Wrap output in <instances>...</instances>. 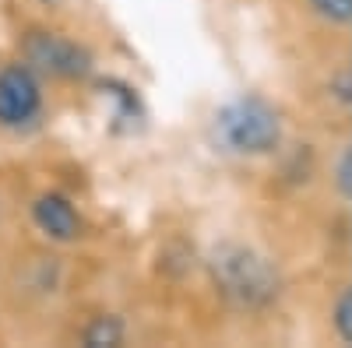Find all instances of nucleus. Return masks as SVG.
Returning a JSON list of instances; mask_svg holds the SVG:
<instances>
[{
  "instance_id": "1",
  "label": "nucleus",
  "mask_w": 352,
  "mask_h": 348,
  "mask_svg": "<svg viewBox=\"0 0 352 348\" xmlns=\"http://www.w3.org/2000/svg\"><path fill=\"white\" fill-rule=\"evenodd\" d=\"M212 137L229 155L264 159V155L278 152V144H282V116L261 95H240L215 113Z\"/></svg>"
},
{
  "instance_id": "2",
  "label": "nucleus",
  "mask_w": 352,
  "mask_h": 348,
  "mask_svg": "<svg viewBox=\"0 0 352 348\" xmlns=\"http://www.w3.org/2000/svg\"><path fill=\"white\" fill-rule=\"evenodd\" d=\"M212 275L215 285L243 310H261L278 296V271L272 268V260L240 243L215 246Z\"/></svg>"
},
{
  "instance_id": "3",
  "label": "nucleus",
  "mask_w": 352,
  "mask_h": 348,
  "mask_svg": "<svg viewBox=\"0 0 352 348\" xmlns=\"http://www.w3.org/2000/svg\"><path fill=\"white\" fill-rule=\"evenodd\" d=\"M21 53L28 67L50 78L74 81V78L92 74V53L60 32H28L21 43Z\"/></svg>"
},
{
  "instance_id": "4",
  "label": "nucleus",
  "mask_w": 352,
  "mask_h": 348,
  "mask_svg": "<svg viewBox=\"0 0 352 348\" xmlns=\"http://www.w3.org/2000/svg\"><path fill=\"white\" fill-rule=\"evenodd\" d=\"M43 113V84L28 64H11L0 71V127L21 130Z\"/></svg>"
},
{
  "instance_id": "5",
  "label": "nucleus",
  "mask_w": 352,
  "mask_h": 348,
  "mask_svg": "<svg viewBox=\"0 0 352 348\" xmlns=\"http://www.w3.org/2000/svg\"><path fill=\"white\" fill-rule=\"evenodd\" d=\"M32 222L53 243H74L81 236V215L64 194H39L32 205Z\"/></svg>"
},
{
  "instance_id": "6",
  "label": "nucleus",
  "mask_w": 352,
  "mask_h": 348,
  "mask_svg": "<svg viewBox=\"0 0 352 348\" xmlns=\"http://www.w3.org/2000/svg\"><path fill=\"white\" fill-rule=\"evenodd\" d=\"M124 334H127V331H124L120 316H96V321L85 327L81 341H85L88 348H106V345H120Z\"/></svg>"
},
{
  "instance_id": "7",
  "label": "nucleus",
  "mask_w": 352,
  "mask_h": 348,
  "mask_svg": "<svg viewBox=\"0 0 352 348\" xmlns=\"http://www.w3.org/2000/svg\"><path fill=\"white\" fill-rule=\"evenodd\" d=\"M331 327L338 331V338L345 345H352V285L342 288V296L331 306Z\"/></svg>"
},
{
  "instance_id": "8",
  "label": "nucleus",
  "mask_w": 352,
  "mask_h": 348,
  "mask_svg": "<svg viewBox=\"0 0 352 348\" xmlns=\"http://www.w3.org/2000/svg\"><path fill=\"white\" fill-rule=\"evenodd\" d=\"M310 8L328 25H352V0H310Z\"/></svg>"
},
{
  "instance_id": "9",
  "label": "nucleus",
  "mask_w": 352,
  "mask_h": 348,
  "mask_svg": "<svg viewBox=\"0 0 352 348\" xmlns=\"http://www.w3.org/2000/svg\"><path fill=\"white\" fill-rule=\"evenodd\" d=\"M335 187L342 194V200H352V144H345L338 165H335Z\"/></svg>"
},
{
  "instance_id": "10",
  "label": "nucleus",
  "mask_w": 352,
  "mask_h": 348,
  "mask_svg": "<svg viewBox=\"0 0 352 348\" xmlns=\"http://www.w3.org/2000/svg\"><path fill=\"white\" fill-rule=\"evenodd\" d=\"M328 92H331L342 106H352V71H349V67H345V71H338V74L331 78Z\"/></svg>"
},
{
  "instance_id": "11",
  "label": "nucleus",
  "mask_w": 352,
  "mask_h": 348,
  "mask_svg": "<svg viewBox=\"0 0 352 348\" xmlns=\"http://www.w3.org/2000/svg\"><path fill=\"white\" fill-rule=\"evenodd\" d=\"M43 4H56V0H43Z\"/></svg>"
}]
</instances>
